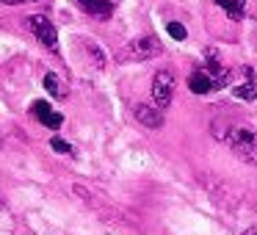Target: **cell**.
<instances>
[{"instance_id": "9a60e30c", "label": "cell", "mask_w": 257, "mask_h": 235, "mask_svg": "<svg viewBox=\"0 0 257 235\" xmlns=\"http://www.w3.org/2000/svg\"><path fill=\"white\" fill-rule=\"evenodd\" d=\"M50 147H53V152H58V155H72V144L69 141H64V139H50Z\"/></svg>"}, {"instance_id": "ba28073f", "label": "cell", "mask_w": 257, "mask_h": 235, "mask_svg": "<svg viewBox=\"0 0 257 235\" xmlns=\"http://www.w3.org/2000/svg\"><path fill=\"white\" fill-rule=\"evenodd\" d=\"M75 3L94 20H111V14H113L111 0H75Z\"/></svg>"}, {"instance_id": "7a4b0ae2", "label": "cell", "mask_w": 257, "mask_h": 235, "mask_svg": "<svg viewBox=\"0 0 257 235\" xmlns=\"http://www.w3.org/2000/svg\"><path fill=\"white\" fill-rule=\"evenodd\" d=\"M227 141H229L235 155L246 158V161H254L257 158V133L254 130L243 128V125H235V128H229Z\"/></svg>"}, {"instance_id": "6da1fadb", "label": "cell", "mask_w": 257, "mask_h": 235, "mask_svg": "<svg viewBox=\"0 0 257 235\" xmlns=\"http://www.w3.org/2000/svg\"><path fill=\"white\" fill-rule=\"evenodd\" d=\"M163 53V45L155 39V36H136L133 42L119 50V61L130 64V61H150V58H158Z\"/></svg>"}, {"instance_id": "5bb4252c", "label": "cell", "mask_w": 257, "mask_h": 235, "mask_svg": "<svg viewBox=\"0 0 257 235\" xmlns=\"http://www.w3.org/2000/svg\"><path fill=\"white\" fill-rule=\"evenodd\" d=\"M166 34L172 36L174 42H183L185 36H188V31H185V25H180V23H169L166 25Z\"/></svg>"}, {"instance_id": "52a82bcc", "label": "cell", "mask_w": 257, "mask_h": 235, "mask_svg": "<svg viewBox=\"0 0 257 235\" xmlns=\"http://www.w3.org/2000/svg\"><path fill=\"white\" fill-rule=\"evenodd\" d=\"M31 113H34V116L39 119L45 128H50V130H58L64 125V116L58 111H53V105H50V102H45V100H36L34 108H31Z\"/></svg>"}, {"instance_id": "3957f363", "label": "cell", "mask_w": 257, "mask_h": 235, "mask_svg": "<svg viewBox=\"0 0 257 235\" xmlns=\"http://www.w3.org/2000/svg\"><path fill=\"white\" fill-rule=\"evenodd\" d=\"M25 25H28V31L36 36V42H39V45H45L50 53H58L56 25H53L50 20L45 17V14H34V17H28V20H25Z\"/></svg>"}, {"instance_id": "30bf717a", "label": "cell", "mask_w": 257, "mask_h": 235, "mask_svg": "<svg viewBox=\"0 0 257 235\" xmlns=\"http://www.w3.org/2000/svg\"><path fill=\"white\" fill-rule=\"evenodd\" d=\"M218 9H224V14H227L229 20H243L246 14V0H213Z\"/></svg>"}, {"instance_id": "e0dca14e", "label": "cell", "mask_w": 257, "mask_h": 235, "mask_svg": "<svg viewBox=\"0 0 257 235\" xmlns=\"http://www.w3.org/2000/svg\"><path fill=\"white\" fill-rule=\"evenodd\" d=\"M243 235H257V224H254V227H249V229H243Z\"/></svg>"}, {"instance_id": "8fae6325", "label": "cell", "mask_w": 257, "mask_h": 235, "mask_svg": "<svg viewBox=\"0 0 257 235\" xmlns=\"http://www.w3.org/2000/svg\"><path fill=\"white\" fill-rule=\"evenodd\" d=\"M232 97L254 102V100H257V86H254V80H246L243 86H232Z\"/></svg>"}, {"instance_id": "4fadbf2b", "label": "cell", "mask_w": 257, "mask_h": 235, "mask_svg": "<svg viewBox=\"0 0 257 235\" xmlns=\"http://www.w3.org/2000/svg\"><path fill=\"white\" fill-rule=\"evenodd\" d=\"M42 83H45V89L50 91L53 97H61V94H64V86H61V80H58V75H56V72H45Z\"/></svg>"}, {"instance_id": "277c9868", "label": "cell", "mask_w": 257, "mask_h": 235, "mask_svg": "<svg viewBox=\"0 0 257 235\" xmlns=\"http://www.w3.org/2000/svg\"><path fill=\"white\" fill-rule=\"evenodd\" d=\"M174 89H177V80H174L172 69H158L155 78H152V102L161 108H169V102L174 100Z\"/></svg>"}, {"instance_id": "ac0fdd59", "label": "cell", "mask_w": 257, "mask_h": 235, "mask_svg": "<svg viewBox=\"0 0 257 235\" xmlns=\"http://www.w3.org/2000/svg\"><path fill=\"white\" fill-rule=\"evenodd\" d=\"M0 207H3V202H0Z\"/></svg>"}, {"instance_id": "9c48e42d", "label": "cell", "mask_w": 257, "mask_h": 235, "mask_svg": "<svg viewBox=\"0 0 257 235\" xmlns=\"http://www.w3.org/2000/svg\"><path fill=\"white\" fill-rule=\"evenodd\" d=\"M188 89L194 91V94H210V91H216V86H213L210 75L199 67V69H194V75L188 78Z\"/></svg>"}, {"instance_id": "8992f818", "label": "cell", "mask_w": 257, "mask_h": 235, "mask_svg": "<svg viewBox=\"0 0 257 235\" xmlns=\"http://www.w3.org/2000/svg\"><path fill=\"white\" fill-rule=\"evenodd\" d=\"M136 119H139V125H144V128L150 130H158L163 125V108L155 105V102H139V105L133 108Z\"/></svg>"}, {"instance_id": "7c38bea8", "label": "cell", "mask_w": 257, "mask_h": 235, "mask_svg": "<svg viewBox=\"0 0 257 235\" xmlns=\"http://www.w3.org/2000/svg\"><path fill=\"white\" fill-rule=\"evenodd\" d=\"M83 47H86V53H89L91 64H94L97 69H102V67H105V53H102L100 47L94 45V42H91V39H89V42H83Z\"/></svg>"}, {"instance_id": "2e32d148", "label": "cell", "mask_w": 257, "mask_h": 235, "mask_svg": "<svg viewBox=\"0 0 257 235\" xmlns=\"http://www.w3.org/2000/svg\"><path fill=\"white\" fill-rule=\"evenodd\" d=\"M0 3H6V6H20V3H36V0H0Z\"/></svg>"}, {"instance_id": "5b68a950", "label": "cell", "mask_w": 257, "mask_h": 235, "mask_svg": "<svg viewBox=\"0 0 257 235\" xmlns=\"http://www.w3.org/2000/svg\"><path fill=\"white\" fill-rule=\"evenodd\" d=\"M202 69L210 75V80H213V86H216V89L229 86L232 72H229L227 67H221V64H218V58H216V53H213V50H205V64H202Z\"/></svg>"}]
</instances>
